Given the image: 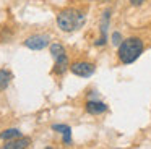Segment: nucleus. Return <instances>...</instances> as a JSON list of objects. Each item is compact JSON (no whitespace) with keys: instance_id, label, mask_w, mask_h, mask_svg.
I'll return each instance as SVG.
<instances>
[{"instance_id":"f257e3e1","label":"nucleus","mask_w":151,"mask_h":149,"mask_svg":"<svg viewBox=\"0 0 151 149\" xmlns=\"http://www.w3.org/2000/svg\"><path fill=\"white\" fill-rule=\"evenodd\" d=\"M143 49L145 44L140 37H128L124 39L119 45V50H117V57L120 60V63L124 65H130L143 54Z\"/></svg>"},{"instance_id":"f03ea898","label":"nucleus","mask_w":151,"mask_h":149,"mask_svg":"<svg viewBox=\"0 0 151 149\" xmlns=\"http://www.w3.org/2000/svg\"><path fill=\"white\" fill-rule=\"evenodd\" d=\"M86 21V15L75 8H65L57 15V24L62 31L65 32H73L80 29Z\"/></svg>"},{"instance_id":"7ed1b4c3","label":"nucleus","mask_w":151,"mask_h":149,"mask_svg":"<svg viewBox=\"0 0 151 149\" xmlns=\"http://www.w3.org/2000/svg\"><path fill=\"white\" fill-rule=\"evenodd\" d=\"M70 71L80 78H89L96 71V67L91 62H75L70 65Z\"/></svg>"},{"instance_id":"20e7f679","label":"nucleus","mask_w":151,"mask_h":149,"mask_svg":"<svg viewBox=\"0 0 151 149\" xmlns=\"http://www.w3.org/2000/svg\"><path fill=\"white\" fill-rule=\"evenodd\" d=\"M28 49L31 50H42L44 47L49 45V36L46 34H34V36H29L26 41L23 42Z\"/></svg>"},{"instance_id":"39448f33","label":"nucleus","mask_w":151,"mask_h":149,"mask_svg":"<svg viewBox=\"0 0 151 149\" xmlns=\"http://www.w3.org/2000/svg\"><path fill=\"white\" fill-rule=\"evenodd\" d=\"M85 109H86V112L91 113V115H101V113H104L106 110H107V105H106L104 102H101V100H88Z\"/></svg>"},{"instance_id":"423d86ee","label":"nucleus","mask_w":151,"mask_h":149,"mask_svg":"<svg viewBox=\"0 0 151 149\" xmlns=\"http://www.w3.org/2000/svg\"><path fill=\"white\" fill-rule=\"evenodd\" d=\"M31 144V139L29 138H15V139H10L4 144L5 149H24Z\"/></svg>"},{"instance_id":"0eeeda50","label":"nucleus","mask_w":151,"mask_h":149,"mask_svg":"<svg viewBox=\"0 0 151 149\" xmlns=\"http://www.w3.org/2000/svg\"><path fill=\"white\" fill-rule=\"evenodd\" d=\"M67 68H70V63H68V57H67V54L57 57V58H55V68H54V73L62 74V73H65V71H67Z\"/></svg>"},{"instance_id":"6e6552de","label":"nucleus","mask_w":151,"mask_h":149,"mask_svg":"<svg viewBox=\"0 0 151 149\" xmlns=\"http://www.w3.org/2000/svg\"><path fill=\"white\" fill-rule=\"evenodd\" d=\"M52 130L62 133L63 135V143H65L67 146H70V143H72V138H70V135H72V128H70L68 125H52Z\"/></svg>"},{"instance_id":"1a4fd4ad","label":"nucleus","mask_w":151,"mask_h":149,"mask_svg":"<svg viewBox=\"0 0 151 149\" xmlns=\"http://www.w3.org/2000/svg\"><path fill=\"white\" fill-rule=\"evenodd\" d=\"M12 81V74L7 70H0V91H5Z\"/></svg>"},{"instance_id":"9d476101","label":"nucleus","mask_w":151,"mask_h":149,"mask_svg":"<svg viewBox=\"0 0 151 149\" xmlns=\"http://www.w3.org/2000/svg\"><path fill=\"white\" fill-rule=\"evenodd\" d=\"M20 136H21V131L18 128H10V130H5V131L0 135V138L5 139V141H10V139L20 138Z\"/></svg>"},{"instance_id":"9b49d317","label":"nucleus","mask_w":151,"mask_h":149,"mask_svg":"<svg viewBox=\"0 0 151 149\" xmlns=\"http://www.w3.org/2000/svg\"><path fill=\"white\" fill-rule=\"evenodd\" d=\"M50 54H52L54 58H57V57H60V55L65 54V49H63L62 44H52L50 45Z\"/></svg>"},{"instance_id":"f8f14e48","label":"nucleus","mask_w":151,"mask_h":149,"mask_svg":"<svg viewBox=\"0 0 151 149\" xmlns=\"http://www.w3.org/2000/svg\"><path fill=\"white\" fill-rule=\"evenodd\" d=\"M120 41H122L120 32H114V34H112V44H114V45H120Z\"/></svg>"},{"instance_id":"ddd939ff","label":"nucleus","mask_w":151,"mask_h":149,"mask_svg":"<svg viewBox=\"0 0 151 149\" xmlns=\"http://www.w3.org/2000/svg\"><path fill=\"white\" fill-rule=\"evenodd\" d=\"M130 3L133 6H140V5H143V3H145V0H130Z\"/></svg>"}]
</instances>
